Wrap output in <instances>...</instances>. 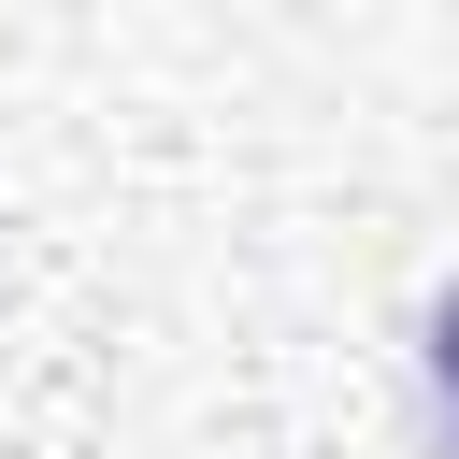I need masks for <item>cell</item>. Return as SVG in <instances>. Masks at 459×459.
<instances>
[{
  "instance_id": "6da1fadb",
  "label": "cell",
  "mask_w": 459,
  "mask_h": 459,
  "mask_svg": "<svg viewBox=\"0 0 459 459\" xmlns=\"http://www.w3.org/2000/svg\"><path fill=\"white\" fill-rule=\"evenodd\" d=\"M416 387H430V459H459V287H430L416 316Z\"/></svg>"
}]
</instances>
